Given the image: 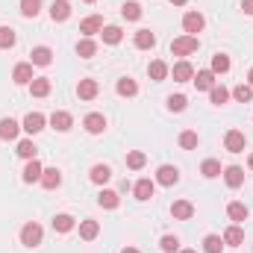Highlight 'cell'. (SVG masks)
Here are the masks:
<instances>
[{"mask_svg":"<svg viewBox=\"0 0 253 253\" xmlns=\"http://www.w3.org/2000/svg\"><path fill=\"white\" fill-rule=\"evenodd\" d=\"M42 239H44V230H42L36 221H30V224L21 227V245H24V248H39Z\"/></svg>","mask_w":253,"mask_h":253,"instance_id":"6da1fadb","label":"cell"},{"mask_svg":"<svg viewBox=\"0 0 253 253\" xmlns=\"http://www.w3.org/2000/svg\"><path fill=\"white\" fill-rule=\"evenodd\" d=\"M224 183H227L230 189H242V186H245V171H242L239 165L224 168Z\"/></svg>","mask_w":253,"mask_h":253,"instance_id":"ba28073f","label":"cell"},{"mask_svg":"<svg viewBox=\"0 0 253 253\" xmlns=\"http://www.w3.org/2000/svg\"><path fill=\"white\" fill-rule=\"evenodd\" d=\"M100 36H103V42H106V44H121V39H124L121 27H103V30H100Z\"/></svg>","mask_w":253,"mask_h":253,"instance_id":"1f68e13d","label":"cell"},{"mask_svg":"<svg viewBox=\"0 0 253 253\" xmlns=\"http://www.w3.org/2000/svg\"><path fill=\"white\" fill-rule=\"evenodd\" d=\"M159 248H162V253H174V251H180V239H177V236H162Z\"/></svg>","mask_w":253,"mask_h":253,"instance_id":"bcb514c9","label":"cell"},{"mask_svg":"<svg viewBox=\"0 0 253 253\" xmlns=\"http://www.w3.org/2000/svg\"><path fill=\"white\" fill-rule=\"evenodd\" d=\"M97 53V44L91 42V39H83L80 44H77V56H83V59H91Z\"/></svg>","mask_w":253,"mask_h":253,"instance_id":"d590c367","label":"cell"},{"mask_svg":"<svg viewBox=\"0 0 253 253\" xmlns=\"http://www.w3.org/2000/svg\"><path fill=\"white\" fill-rule=\"evenodd\" d=\"M197 36H180V39H174L171 42V53L174 56H191L194 50H197Z\"/></svg>","mask_w":253,"mask_h":253,"instance_id":"7a4b0ae2","label":"cell"},{"mask_svg":"<svg viewBox=\"0 0 253 253\" xmlns=\"http://www.w3.org/2000/svg\"><path fill=\"white\" fill-rule=\"evenodd\" d=\"M242 9H245V15H253V0H242Z\"/></svg>","mask_w":253,"mask_h":253,"instance_id":"7dc6e473","label":"cell"},{"mask_svg":"<svg viewBox=\"0 0 253 253\" xmlns=\"http://www.w3.org/2000/svg\"><path fill=\"white\" fill-rule=\"evenodd\" d=\"M174 80L177 83H189V80H194V68H191V62H177L174 65Z\"/></svg>","mask_w":253,"mask_h":253,"instance_id":"7402d4cb","label":"cell"},{"mask_svg":"<svg viewBox=\"0 0 253 253\" xmlns=\"http://www.w3.org/2000/svg\"><path fill=\"white\" fill-rule=\"evenodd\" d=\"M221 239H224V245L239 248V245L245 242V233H242V227H239V224H233V227H227V230H224V236H221Z\"/></svg>","mask_w":253,"mask_h":253,"instance_id":"9a60e30c","label":"cell"},{"mask_svg":"<svg viewBox=\"0 0 253 253\" xmlns=\"http://www.w3.org/2000/svg\"><path fill=\"white\" fill-rule=\"evenodd\" d=\"M180 147H183V150H194V147H197V132H194V129L180 132Z\"/></svg>","mask_w":253,"mask_h":253,"instance_id":"ee69618b","label":"cell"},{"mask_svg":"<svg viewBox=\"0 0 253 253\" xmlns=\"http://www.w3.org/2000/svg\"><path fill=\"white\" fill-rule=\"evenodd\" d=\"M121 15H124L126 21H138L141 18V3H135V0H129L121 6Z\"/></svg>","mask_w":253,"mask_h":253,"instance_id":"e575fe53","label":"cell"},{"mask_svg":"<svg viewBox=\"0 0 253 253\" xmlns=\"http://www.w3.org/2000/svg\"><path fill=\"white\" fill-rule=\"evenodd\" d=\"M177 180H180V171H177L174 165H162V168L156 171V183H159V186H177Z\"/></svg>","mask_w":253,"mask_h":253,"instance_id":"52a82bcc","label":"cell"},{"mask_svg":"<svg viewBox=\"0 0 253 253\" xmlns=\"http://www.w3.org/2000/svg\"><path fill=\"white\" fill-rule=\"evenodd\" d=\"M132 42H135V47H138V50H150V47L156 44V36H153L150 30H138Z\"/></svg>","mask_w":253,"mask_h":253,"instance_id":"603a6c76","label":"cell"},{"mask_svg":"<svg viewBox=\"0 0 253 253\" xmlns=\"http://www.w3.org/2000/svg\"><path fill=\"white\" fill-rule=\"evenodd\" d=\"M50 126H53V129H59V132H68V129L74 126L71 112H62V109H59V112H53V115H50Z\"/></svg>","mask_w":253,"mask_h":253,"instance_id":"4fadbf2b","label":"cell"},{"mask_svg":"<svg viewBox=\"0 0 253 253\" xmlns=\"http://www.w3.org/2000/svg\"><path fill=\"white\" fill-rule=\"evenodd\" d=\"M44 189H56L59 183H62V171L59 168H44V174H42V180H39Z\"/></svg>","mask_w":253,"mask_h":253,"instance_id":"ffe728a7","label":"cell"},{"mask_svg":"<svg viewBox=\"0 0 253 253\" xmlns=\"http://www.w3.org/2000/svg\"><path fill=\"white\" fill-rule=\"evenodd\" d=\"M42 174H44L42 162H39V159H30V162H27V168H24V183H39V180H42Z\"/></svg>","mask_w":253,"mask_h":253,"instance_id":"5bb4252c","label":"cell"},{"mask_svg":"<svg viewBox=\"0 0 253 253\" xmlns=\"http://www.w3.org/2000/svg\"><path fill=\"white\" fill-rule=\"evenodd\" d=\"M248 80H251V88H253V68H251V74H248Z\"/></svg>","mask_w":253,"mask_h":253,"instance_id":"816d5d0a","label":"cell"},{"mask_svg":"<svg viewBox=\"0 0 253 253\" xmlns=\"http://www.w3.org/2000/svg\"><path fill=\"white\" fill-rule=\"evenodd\" d=\"M153 189H156V183H153V180H138V183L132 186V191H135V197H138V200H150V197H153Z\"/></svg>","mask_w":253,"mask_h":253,"instance_id":"484cf974","label":"cell"},{"mask_svg":"<svg viewBox=\"0 0 253 253\" xmlns=\"http://www.w3.org/2000/svg\"><path fill=\"white\" fill-rule=\"evenodd\" d=\"M53 230H56V233H71V230H74V218H71V215H56V218H53Z\"/></svg>","mask_w":253,"mask_h":253,"instance_id":"f35d334b","label":"cell"},{"mask_svg":"<svg viewBox=\"0 0 253 253\" xmlns=\"http://www.w3.org/2000/svg\"><path fill=\"white\" fill-rule=\"evenodd\" d=\"M245 132H239V129H230L227 135H224V147L230 150V153H242L245 150Z\"/></svg>","mask_w":253,"mask_h":253,"instance_id":"3957f363","label":"cell"},{"mask_svg":"<svg viewBox=\"0 0 253 253\" xmlns=\"http://www.w3.org/2000/svg\"><path fill=\"white\" fill-rule=\"evenodd\" d=\"M97 203L103 206V209H118V203H121V197H118V191H100L97 194Z\"/></svg>","mask_w":253,"mask_h":253,"instance_id":"83f0119b","label":"cell"},{"mask_svg":"<svg viewBox=\"0 0 253 253\" xmlns=\"http://www.w3.org/2000/svg\"><path fill=\"white\" fill-rule=\"evenodd\" d=\"M221 248H224L221 236H206L203 239V253H221Z\"/></svg>","mask_w":253,"mask_h":253,"instance_id":"60d3db41","label":"cell"},{"mask_svg":"<svg viewBox=\"0 0 253 253\" xmlns=\"http://www.w3.org/2000/svg\"><path fill=\"white\" fill-rule=\"evenodd\" d=\"M83 126H85V132H91V135H100V132L106 129V118H103L100 112H91V115H85Z\"/></svg>","mask_w":253,"mask_h":253,"instance_id":"30bf717a","label":"cell"},{"mask_svg":"<svg viewBox=\"0 0 253 253\" xmlns=\"http://www.w3.org/2000/svg\"><path fill=\"white\" fill-rule=\"evenodd\" d=\"M18 132H21V124H18V121H12V118H3V121H0V138H3V141L18 138Z\"/></svg>","mask_w":253,"mask_h":253,"instance_id":"ac0fdd59","label":"cell"},{"mask_svg":"<svg viewBox=\"0 0 253 253\" xmlns=\"http://www.w3.org/2000/svg\"><path fill=\"white\" fill-rule=\"evenodd\" d=\"M118 94H121V97H135V94H138V85H135V80L121 77V80H118Z\"/></svg>","mask_w":253,"mask_h":253,"instance_id":"4dcf8cb0","label":"cell"},{"mask_svg":"<svg viewBox=\"0 0 253 253\" xmlns=\"http://www.w3.org/2000/svg\"><path fill=\"white\" fill-rule=\"evenodd\" d=\"M44 124H47V118H44L42 112H30V115L24 118L21 129H27L30 135H36V132H42V129H44Z\"/></svg>","mask_w":253,"mask_h":253,"instance_id":"277c9868","label":"cell"},{"mask_svg":"<svg viewBox=\"0 0 253 253\" xmlns=\"http://www.w3.org/2000/svg\"><path fill=\"white\" fill-rule=\"evenodd\" d=\"M189 0H171V6H186Z\"/></svg>","mask_w":253,"mask_h":253,"instance_id":"c3c4849f","label":"cell"},{"mask_svg":"<svg viewBox=\"0 0 253 253\" xmlns=\"http://www.w3.org/2000/svg\"><path fill=\"white\" fill-rule=\"evenodd\" d=\"M83 3H94V0H83Z\"/></svg>","mask_w":253,"mask_h":253,"instance_id":"db71d44e","label":"cell"},{"mask_svg":"<svg viewBox=\"0 0 253 253\" xmlns=\"http://www.w3.org/2000/svg\"><path fill=\"white\" fill-rule=\"evenodd\" d=\"M42 12V0H21V15L24 18H36Z\"/></svg>","mask_w":253,"mask_h":253,"instance_id":"74e56055","label":"cell"},{"mask_svg":"<svg viewBox=\"0 0 253 253\" xmlns=\"http://www.w3.org/2000/svg\"><path fill=\"white\" fill-rule=\"evenodd\" d=\"M209 100H212L215 106H224V103L230 100V91H227L224 85H212V88H209Z\"/></svg>","mask_w":253,"mask_h":253,"instance_id":"d6a6232c","label":"cell"},{"mask_svg":"<svg viewBox=\"0 0 253 253\" xmlns=\"http://www.w3.org/2000/svg\"><path fill=\"white\" fill-rule=\"evenodd\" d=\"M233 97H236L239 103H251V100H253V88L242 83V85H236V88H233Z\"/></svg>","mask_w":253,"mask_h":253,"instance_id":"b9f144b4","label":"cell"},{"mask_svg":"<svg viewBox=\"0 0 253 253\" xmlns=\"http://www.w3.org/2000/svg\"><path fill=\"white\" fill-rule=\"evenodd\" d=\"M227 71H230V56L215 53L212 56V74H227Z\"/></svg>","mask_w":253,"mask_h":253,"instance_id":"ab89813d","label":"cell"},{"mask_svg":"<svg viewBox=\"0 0 253 253\" xmlns=\"http://www.w3.org/2000/svg\"><path fill=\"white\" fill-rule=\"evenodd\" d=\"M97 91H100L97 80H80V85H77V97H80V100H94Z\"/></svg>","mask_w":253,"mask_h":253,"instance_id":"8992f818","label":"cell"},{"mask_svg":"<svg viewBox=\"0 0 253 253\" xmlns=\"http://www.w3.org/2000/svg\"><path fill=\"white\" fill-rule=\"evenodd\" d=\"M88 177H91V183H97V186H103V183H109V177H112V171H109V165H94Z\"/></svg>","mask_w":253,"mask_h":253,"instance_id":"f546056e","label":"cell"},{"mask_svg":"<svg viewBox=\"0 0 253 253\" xmlns=\"http://www.w3.org/2000/svg\"><path fill=\"white\" fill-rule=\"evenodd\" d=\"M144 162H147V156H144L141 150H129V153H126V168L141 171V168H144Z\"/></svg>","mask_w":253,"mask_h":253,"instance_id":"836d02e7","label":"cell"},{"mask_svg":"<svg viewBox=\"0 0 253 253\" xmlns=\"http://www.w3.org/2000/svg\"><path fill=\"white\" fill-rule=\"evenodd\" d=\"M200 174H203L206 180H215V177H221V162H218V159H206V162L200 165Z\"/></svg>","mask_w":253,"mask_h":253,"instance_id":"f1b7e54d","label":"cell"},{"mask_svg":"<svg viewBox=\"0 0 253 253\" xmlns=\"http://www.w3.org/2000/svg\"><path fill=\"white\" fill-rule=\"evenodd\" d=\"M183 30H186V36H197V33L203 30V15H200V12H186Z\"/></svg>","mask_w":253,"mask_h":253,"instance_id":"9c48e42d","label":"cell"},{"mask_svg":"<svg viewBox=\"0 0 253 253\" xmlns=\"http://www.w3.org/2000/svg\"><path fill=\"white\" fill-rule=\"evenodd\" d=\"M97 236H100V224H97V221H91V218L80 221V239H83V242H94Z\"/></svg>","mask_w":253,"mask_h":253,"instance_id":"7c38bea8","label":"cell"},{"mask_svg":"<svg viewBox=\"0 0 253 253\" xmlns=\"http://www.w3.org/2000/svg\"><path fill=\"white\" fill-rule=\"evenodd\" d=\"M12 80L18 83V85H30L36 77H33V62H21L15 65V71H12Z\"/></svg>","mask_w":253,"mask_h":253,"instance_id":"5b68a950","label":"cell"},{"mask_svg":"<svg viewBox=\"0 0 253 253\" xmlns=\"http://www.w3.org/2000/svg\"><path fill=\"white\" fill-rule=\"evenodd\" d=\"M121 253H138V251H135V248H124Z\"/></svg>","mask_w":253,"mask_h":253,"instance_id":"681fc988","label":"cell"},{"mask_svg":"<svg viewBox=\"0 0 253 253\" xmlns=\"http://www.w3.org/2000/svg\"><path fill=\"white\" fill-rule=\"evenodd\" d=\"M194 85H197V91H209L215 85V74L212 71H197L194 74Z\"/></svg>","mask_w":253,"mask_h":253,"instance_id":"cb8c5ba5","label":"cell"},{"mask_svg":"<svg viewBox=\"0 0 253 253\" xmlns=\"http://www.w3.org/2000/svg\"><path fill=\"white\" fill-rule=\"evenodd\" d=\"M147 74H150V80H153V83H162V80L168 77V65L162 62V59H153L150 68H147Z\"/></svg>","mask_w":253,"mask_h":253,"instance_id":"4316f807","label":"cell"},{"mask_svg":"<svg viewBox=\"0 0 253 253\" xmlns=\"http://www.w3.org/2000/svg\"><path fill=\"white\" fill-rule=\"evenodd\" d=\"M50 18H53L56 24L68 21V18H71V3H68V0H56V3L50 6Z\"/></svg>","mask_w":253,"mask_h":253,"instance_id":"e0dca14e","label":"cell"},{"mask_svg":"<svg viewBox=\"0 0 253 253\" xmlns=\"http://www.w3.org/2000/svg\"><path fill=\"white\" fill-rule=\"evenodd\" d=\"M186 106H189L186 94H171V97H168V109H171V112H183Z\"/></svg>","mask_w":253,"mask_h":253,"instance_id":"f6af8a7d","label":"cell"},{"mask_svg":"<svg viewBox=\"0 0 253 253\" xmlns=\"http://www.w3.org/2000/svg\"><path fill=\"white\" fill-rule=\"evenodd\" d=\"M180 253H197V251H180Z\"/></svg>","mask_w":253,"mask_h":253,"instance_id":"f5cc1de1","label":"cell"},{"mask_svg":"<svg viewBox=\"0 0 253 253\" xmlns=\"http://www.w3.org/2000/svg\"><path fill=\"white\" fill-rule=\"evenodd\" d=\"M30 62H33V65H42V68H44V65L53 62V50H50V47H44V44H42V47H33V53H30Z\"/></svg>","mask_w":253,"mask_h":253,"instance_id":"2e32d148","label":"cell"},{"mask_svg":"<svg viewBox=\"0 0 253 253\" xmlns=\"http://www.w3.org/2000/svg\"><path fill=\"white\" fill-rule=\"evenodd\" d=\"M227 215H230V221H236V224H242V221H248V206L245 203H239V200H233L230 206H227Z\"/></svg>","mask_w":253,"mask_h":253,"instance_id":"44dd1931","label":"cell"},{"mask_svg":"<svg viewBox=\"0 0 253 253\" xmlns=\"http://www.w3.org/2000/svg\"><path fill=\"white\" fill-rule=\"evenodd\" d=\"M100 30H103V18H100V15H88V18L80 24V33H83L85 39H91V36L100 33Z\"/></svg>","mask_w":253,"mask_h":253,"instance_id":"8fae6325","label":"cell"},{"mask_svg":"<svg viewBox=\"0 0 253 253\" xmlns=\"http://www.w3.org/2000/svg\"><path fill=\"white\" fill-rule=\"evenodd\" d=\"M248 168H251V171H253V153H251V159H248Z\"/></svg>","mask_w":253,"mask_h":253,"instance_id":"f907efd6","label":"cell"},{"mask_svg":"<svg viewBox=\"0 0 253 253\" xmlns=\"http://www.w3.org/2000/svg\"><path fill=\"white\" fill-rule=\"evenodd\" d=\"M15 153L30 162V159H36V144H33L30 138H24V141H18V150H15Z\"/></svg>","mask_w":253,"mask_h":253,"instance_id":"8d00e7d4","label":"cell"},{"mask_svg":"<svg viewBox=\"0 0 253 253\" xmlns=\"http://www.w3.org/2000/svg\"><path fill=\"white\" fill-rule=\"evenodd\" d=\"M171 215H174L177 221H189L191 215H194V206H191L189 200H177V203L171 206Z\"/></svg>","mask_w":253,"mask_h":253,"instance_id":"d6986e66","label":"cell"},{"mask_svg":"<svg viewBox=\"0 0 253 253\" xmlns=\"http://www.w3.org/2000/svg\"><path fill=\"white\" fill-rule=\"evenodd\" d=\"M30 91H33V97H47L50 94V80L47 77H36L30 83Z\"/></svg>","mask_w":253,"mask_h":253,"instance_id":"d4e9b609","label":"cell"},{"mask_svg":"<svg viewBox=\"0 0 253 253\" xmlns=\"http://www.w3.org/2000/svg\"><path fill=\"white\" fill-rule=\"evenodd\" d=\"M15 44V30L12 27H0V50H9Z\"/></svg>","mask_w":253,"mask_h":253,"instance_id":"7bdbcfd3","label":"cell"}]
</instances>
